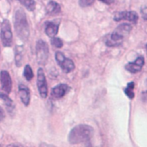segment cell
Listing matches in <instances>:
<instances>
[{
	"label": "cell",
	"instance_id": "obj_18",
	"mask_svg": "<svg viewBox=\"0 0 147 147\" xmlns=\"http://www.w3.org/2000/svg\"><path fill=\"white\" fill-rule=\"evenodd\" d=\"M19 2L29 11H33L35 9V1L34 0H19Z\"/></svg>",
	"mask_w": 147,
	"mask_h": 147
},
{
	"label": "cell",
	"instance_id": "obj_14",
	"mask_svg": "<svg viewBox=\"0 0 147 147\" xmlns=\"http://www.w3.org/2000/svg\"><path fill=\"white\" fill-rule=\"evenodd\" d=\"M60 11H61V7L57 2L50 1L46 5V13L49 15H56Z\"/></svg>",
	"mask_w": 147,
	"mask_h": 147
},
{
	"label": "cell",
	"instance_id": "obj_19",
	"mask_svg": "<svg viewBox=\"0 0 147 147\" xmlns=\"http://www.w3.org/2000/svg\"><path fill=\"white\" fill-rule=\"evenodd\" d=\"M133 89H134V83H133V82H130V83H128L127 87L124 89V92H125V94L127 95L130 99H132L134 97Z\"/></svg>",
	"mask_w": 147,
	"mask_h": 147
},
{
	"label": "cell",
	"instance_id": "obj_20",
	"mask_svg": "<svg viewBox=\"0 0 147 147\" xmlns=\"http://www.w3.org/2000/svg\"><path fill=\"white\" fill-rule=\"evenodd\" d=\"M23 75H24V77L26 78V80H28V81H30V80L33 78V70L31 69L30 65H26L25 66Z\"/></svg>",
	"mask_w": 147,
	"mask_h": 147
},
{
	"label": "cell",
	"instance_id": "obj_1",
	"mask_svg": "<svg viewBox=\"0 0 147 147\" xmlns=\"http://www.w3.org/2000/svg\"><path fill=\"white\" fill-rule=\"evenodd\" d=\"M14 27L18 38L26 42L29 38L30 30L26 14L22 9H18L14 14Z\"/></svg>",
	"mask_w": 147,
	"mask_h": 147
},
{
	"label": "cell",
	"instance_id": "obj_10",
	"mask_svg": "<svg viewBox=\"0 0 147 147\" xmlns=\"http://www.w3.org/2000/svg\"><path fill=\"white\" fill-rule=\"evenodd\" d=\"M123 38H124V36L118 34L117 32H115L114 31V32L111 33L110 35H108L107 38L105 39V44L109 47L119 46V45H121L122 42H123Z\"/></svg>",
	"mask_w": 147,
	"mask_h": 147
},
{
	"label": "cell",
	"instance_id": "obj_17",
	"mask_svg": "<svg viewBox=\"0 0 147 147\" xmlns=\"http://www.w3.org/2000/svg\"><path fill=\"white\" fill-rule=\"evenodd\" d=\"M0 98L2 99V100L4 101V103H5L6 107H7L8 111H11L14 109V105H13V102H12L11 99L8 97L7 94H4V93H0Z\"/></svg>",
	"mask_w": 147,
	"mask_h": 147
},
{
	"label": "cell",
	"instance_id": "obj_11",
	"mask_svg": "<svg viewBox=\"0 0 147 147\" xmlns=\"http://www.w3.org/2000/svg\"><path fill=\"white\" fill-rule=\"evenodd\" d=\"M18 90H19V96L20 99H21L22 103L24 105L27 106L30 102V91L29 88L27 86L23 85V84H20L19 87H18Z\"/></svg>",
	"mask_w": 147,
	"mask_h": 147
},
{
	"label": "cell",
	"instance_id": "obj_16",
	"mask_svg": "<svg viewBox=\"0 0 147 147\" xmlns=\"http://www.w3.org/2000/svg\"><path fill=\"white\" fill-rule=\"evenodd\" d=\"M131 29H132V26L130 25V24H128V23H122V24H120V25L116 28L115 32H117L118 34H120V35H122V36H124L125 34L129 33L130 31H131Z\"/></svg>",
	"mask_w": 147,
	"mask_h": 147
},
{
	"label": "cell",
	"instance_id": "obj_7",
	"mask_svg": "<svg viewBox=\"0 0 147 147\" xmlns=\"http://www.w3.org/2000/svg\"><path fill=\"white\" fill-rule=\"evenodd\" d=\"M113 19L115 21H121V20H127V21L132 22L133 24L137 23L138 15L136 12L134 11H122L118 12L114 14V18Z\"/></svg>",
	"mask_w": 147,
	"mask_h": 147
},
{
	"label": "cell",
	"instance_id": "obj_25",
	"mask_svg": "<svg viewBox=\"0 0 147 147\" xmlns=\"http://www.w3.org/2000/svg\"><path fill=\"white\" fill-rule=\"evenodd\" d=\"M3 118H4V111H3V109L0 107V120L3 119Z\"/></svg>",
	"mask_w": 147,
	"mask_h": 147
},
{
	"label": "cell",
	"instance_id": "obj_4",
	"mask_svg": "<svg viewBox=\"0 0 147 147\" xmlns=\"http://www.w3.org/2000/svg\"><path fill=\"white\" fill-rule=\"evenodd\" d=\"M0 36H1L2 44L4 46L8 47L12 44V39H13V35H12L11 26L8 20L4 19L1 23V28H0Z\"/></svg>",
	"mask_w": 147,
	"mask_h": 147
},
{
	"label": "cell",
	"instance_id": "obj_12",
	"mask_svg": "<svg viewBox=\"0 0 147 147\" xmlns=\"http://www.w3.org/2000/svg\"><path fill=\"white\" fill-rule=\"evenodd\" d=\"M69 90V87L66 84H59V85L55 86L51 91V94L54 98H61L64 95L67 93V91Z\"/></svg>",
	"mask_w": 147,
	"mask_h": 147
},
{
	"label": "cell",
	"instance_id": "obj_8",
	"mask_svg": "<svg viewBox=\"0 0 147 147\" xmlns=\"http://www.w3.org/2000/svg\"><path fill=\"white\" fill-rule=\"evenodd\" d=\"M0 81H1V85L3 91H5L6 93H10L12 90V80L11 76L7 71L3 70L0 72Z\"/></svg>",
	"mask_w": 147,
	"mask_h": 147
},
{
	"label": "cell",
	"instance_id": "obj_15",
	"mask_svg": "<svg viewBox=\"0 0 147 147\" xmlns=\"http://www.w3.org/2000/svg\"><path fill=\"white\" fill-rule=\"evenodd\" d=\"M57 32H58V25L54 22H48L46 23V26H45V33H46L47 36L49 37H54L56 36Z\"/></svg>",
	"mask_w": 147,
	"mask_h": 147
},
{
	"label": "cell",
	"instance_id": "obj_9",
	"mask_svg": "<svg viewBox=\"0 0 147 147\" xmlns=\"http://www.w3.org/2000/svg\"><path fill=\"white\" fill-rule=\"evenodd\" d=\"M144 65V58L142 56H138L134 62H129L125 65V69L129 71L130 73H137L141 71L142 67Z\"/></svg>",
	"mask_w": 147,
	"mask_h": 147
},
{
	"label": "cell",
	"instance_id": "obj_23",
	"mask_svg": "<svg viewBox=\"0 0 147 147\" xmlns=\"http://www.w3.org/2000/svg\"><path fill=\"white\" fill-rule=\"evenodd\" d=\"M141 16L144 20H147V6L141 8Z\"/></svg>",
	"mask_w": 147,
	"mask_h": 147
},
{
	"label": "cell",
	"instance_id": "obj_5",
	"mask_svg": "<svg viewBox=\"0 0 147 147\" xmlns=\"http://www.w3.org/2000/svg\"><path fill=\"white\" fill-rule=\"evenodd\" d=\"M55 59H56V61L58 62L60 67L62 68V70L65 73H69V72L73 71L74 68H75L74 62L71 59L66 58L62 52H59L58 51V52L55 53Z\"/></svg>",
	"mask_w": 147,
	"mask_h": 147
},
{
	"label": "cell",
	"instance_id": "obj_24",
	"mask_svg": "<svg viewBox=\"0 0 147 147\" xmlns=\"http://www.w3.org/2000/svg\"><path fill=\"white\" fill-rule=\"evenodd\" d=\"M99 1L103 2V3H105V4H112L115 0H99Z\"/></svg>",
	"mask_w": 147,
	"mask_h": 147
},
{
	"label": "cell",
	"instance_id": "obj_2",
	"mask_svg": "<svg viewBox=\"0 0 147 147\" xmlns=\"http://www.w3.org/2000/svg\"><path fill=\"white\" fill-rule=\"evenodd\" d=\"M93 134V128L86 124H80L70 131L68 140L71 144H78L88 141Z\"/></svg>",
	"mask_w": 147,
	"mask_h": 147
},
{
	"label": "cell",
	"instance_id": "obj_6",
	"mask_svg": "<svg viewBox=\"0 0 147 147\" xmlns=\"http://www.w3.org/2000/svg\"><path fill=\"white\" fill-rule=\"evenodd\" d=\"M37 87H38L39 94L42 98H46L48 95V88H47L46 78L42 68H39L37 72Z\"/></svg>",
	"mask_w": 147,
	"mask_h": 147
},
{
	"label": "cell",
	"instance_id": "obj_13",
	"mask_svg": "<svg viewBox=\"0 0 147 147\" xmlns=\"http://www.w3.org/2000/svg\"><path fill=\"white\" fill-rule=\"evenodd\" d=\"M24 58V47L23 45H16L15 47V63L16 66L20 67L23 63Z\"/></svg>",
	"mask_w": 147,
	"mask_h": 147
},
{
	"label": "cell",
	"instance_id": "obj_21",
	"mask_svg": "<svg viewBox=\"0 0 147 147\" xmlns=\"http://www.w3.org/2000/svg\"><path fill=\"white\" fill-rule=\"evenodd\" d=\"M51 44L53 45L54 47H56V48H61L62 46H63V41L61 40L60 38L58 37H52V39H51Z\"/></svg>",
	"mask_w": 147,
	"mask_h": 147
},
{
	"label": "cell",
	"instance_id": "obj_3",
	"mask_svg": "<svg viewBox=\"0 0 147 147\" xmlns=\"http://www.w3.org/2000/svg\"><path fill=\"white\" fill-rule=\"evenodd\" d=\"M49 57V48L44 40H38L36 43V59L38 64L45 65Z\"/></svg>",
	"mask_w": 147,
	"mask_h": 147
},
{
	"label": "cell",
	"instance_id": "obj_22",
	"mask_svg": "<svg viewBox=\"0 0 147 147\" xmlns=\"http://www.w3.org/2000/svg\"><path fill=\"white\" fill-rule=\"evenodd\" d=\"M95 0H79V4L81 7H87V6H90L93 4Z\"/></svg>",
	"mask_w": 147,
	"mask_h": 147
}]
</instances>
